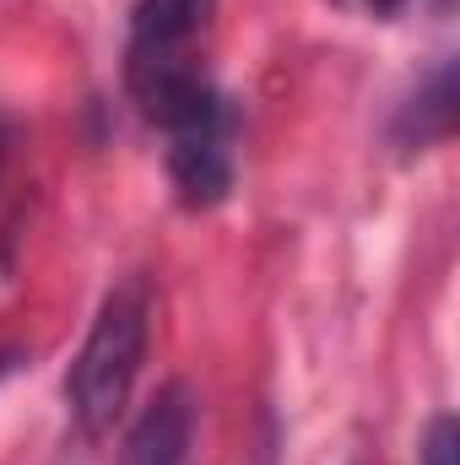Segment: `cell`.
I'll list each match as a JSON object with an SVG mask.
<instances>
[{"mask_svg": "<svg viewBox=\"0 0 460 465\" xmlns=\"http://www.w3.org/2000/svg\"><path fill=\"white\" fill-rule=\"evenodd\" d=\"M455 114H460V87H455V60H434V71L395 104L390 114V146L401 157L434 152L455 135Z\"/></svg>", "mask_w": 460, "mask_h": 465, "instance_id": "obj_4", "label": "cell"}, {"mask_svg": "<svg viewBox=\"0 0 460 465\" xmlns=\"http://www.w3.org/2000/svg\"><path fill=\"white\" fill-rule=\"evenodd\" d=\"M417 465H460V422H455V411H439V417L423 428Z\"/></svg>", "mask_w": 460, "mask_h": 465, "instance_id": "obj_6", "label": "cell"}, {"mask_svg": "<svg viewBox=\"0 0 460 465\" xmlns=\"http://www.w3.org/2000/svg\"><path fill=\"white\" fill-rule=\"evenodd\" d=\"M22 362H27V351L11 347V341H0V384H5V379H11V373L22 368Z\"/></svg>", "mask_w": 460, "mask_h": 465, "instance_id": "obj_8", "label": "cell"}, {"mask_svg": "<svg viewBox=\"0 0 460 465\" xmlns=\"http://www.w3.org/2000/svg\"><path fill=\"white\" fill-rule=\"evenodd\" d=\"M195 433H201V401L185 379H168L130 422L119 465H195Z\"/></svg>", "mask_w": 460, "mask_h": 465, "instance_id": "obj_3", "label": "cell"}, {"mask_svg": "<svg viewBox=\"0 0 460 465\" xmlns=\"http://www.w3.org/2000/svg\"><path fill=\"white\" fill-rule=\"evenodd\" d=\"M217 0H135L125 22V93L163 130V163L185 212H212L233 195L238 109L217 87L212 54Z\"/></svg>", "mask_w": 460, "mask_h": 465, "instance_id": "obj_1", "label": "cell"}, {"mask_svg": "<svg viewBox=\"0 0 460 465\" xmlns=\"http://www.w3.org/2000/svg\"><path fill=\"white\" fill-rule=\"evenodd\" d=\"M260 465H271V455H265V460H260Z\"/></svg>", "mask_w": 460, "mask_h": 465, "instance_id": "obj_9", "label": "cell"}, {"mask_svg": "<svg viewBox=\"0 0 460 465\" xmlns=\"http://www.w3.org/2000/svg\"><path fill=\"white\" fill-rule=\"evenodd\" d=\"M16 152H22V124L0 109V254L11 249L16 238V190H11V168H16Z\"/></svg>", "mask_w": 460, "mask_h": 465, "instance_id": "obj_5", "label": "cell"}, {"mask_svg": "<svg viewBox=\"0 0 460 465\" xmlns=\"http://www.w3.org/2000/svg\"><path fill=\"white\" fill-rule=\"evenodd\" d=\"M146 347H152V287L146 276H125L98 303L82 351L71 357V373H65V411L82 439L115 433V422L135 395Z\"/></svg>", "mask_w": 460, "mask_h": 465, "instance_id": "obj_2", "label": "cell"}, {"mask_svg": "<svg viewBox=\"0 0 460 465\" xmlns=\"http://www.w3.org/2000/svg\"><path fill=\"white\" fill-rule=\"evenodd\" d=\"M346 11H357V16H374V22H390V16H401L412 0H336Z\"/></svg>", "mask_w": 460, "mask_h": 465, "instance_id": "obj_7", "label": "cell"}]
</instances>
